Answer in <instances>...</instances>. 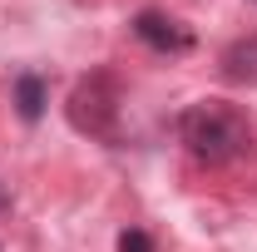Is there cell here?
Instances as JSON below:
<instances>
[{
    "label": "cell",
    "mask_w": 257,
    "mask_h": 252,
    "mask_svg": "<svg viewBox=\"0 0 257 252\" xmlns=\"http://www.w3.org/2000/svg\"><path fill=\"white\" fill-rule=\"evenodd\" d=\"M134 35H139L149 50H159V55H188L193 50V30L183 20L163 15V10H139V15H134Z\"/></svg>",
    "instance_id": "obj_3"
},
{
    "label": "cell",
    "mask_w": 257,
    "mask_h": 252,
    "mask_svg": "<svg viewBox=\"0 0 257 252\" xmlns=\"http://www.w3.org/2000/svg\"><path fill=\"white\" fill-rule=\"evenodd\" d=\"M10 99H15V114L25 119V124H40L45 119V104H50V84H45V74H15V84H10Z\"/></svg>",
    "instance_id": "obj_4"
},
{
    "label": "cell",
    "mask_w": 257,
    "mask_h": 252,
    "mask_svg": "<svg viewBox=\"0 0 257 252\" xmlns=\"http://www.w3.org/2000/svg\"><path fill=\"white\" fill-rule=\"evenodd\" d=\"M69 124L79 134H89V139L114 144L119 139V79L104 74V69L79 79L74 94H69Z\"/></svg>",
    "instance_id": "obj_2"
},
{
    "label": "cell",
    "mask_w": 257,
    "mask_h": 252,
    "mask_svg": "<svg viewBox=\"0 0 257 252\" xmlns=\"http://www.w3.org/2000/svg\"><path fill=\"white\" fill-rule=\"evenodd\" d=\"M218 64H223V79H227V84H247V89H257V35L232 40Z\"/></svg>",
    "instance_id": "obj_5"
},
{
    "label": "cell",
    "mask_w": 257,
    "mask_h": 252,
    "mask_svg": "<svg viewBox=\"0 0 257 252\" xmlns=\"http://www.w3.org/2000/svg\"><path fill=\"white\" fill-rule=\"evenodd\" d=\"M119 252H154V237L144 227H124L119 232Z\"/></svg>",
    "instance_id": "obj_6"
},
{
    "label": "cell",
    "mask_w": 257,
    "mask_h": 252,
    "mask_svg": "<svg viewBox=\"0 0 257 252\" xmlns=\"http://www.w3.org/2000/svg\"><path fill=\"white\" fill-rule=\"evenodd\" d=\"M178 139H183V149L198 163L218 168V163H232V158L247 154L252 129H247V119L227 99H198V104H188L178 114Z\"/></svg>",
    "instance_id": "obj_1"
},
{
    "label": "cell",
    "mask_w": 257,
    "mask_h": 252,
    "mask_svg": "<svg viewBox=\"0 0 257 252\" xmlns=\"http://www.w3.org/2000/svg\"><path fill=\"white\" fill-rule=\"evenodd\" d=\"M5 208H10V193H5V188H0V213H5Z\"/></svg>",
    "instance_id": "obj_7"
}]
</instances>
